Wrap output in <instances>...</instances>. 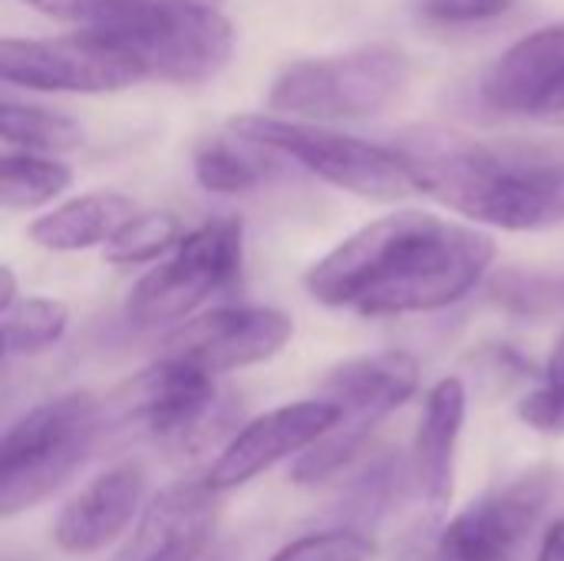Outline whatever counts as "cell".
Segmentation results:
<instances>
[{"instance_id":"7c38bea8","label":"cell","mask_w":564,"mask_h":561,"mask_svg":"<svg viewBox=\"0 0 564 561\" xmlns=\"http://www.w3.org/2000/svg\"><path fill=\"white\" fill-rule=\"evenodd\" d=\"M218 526V493L208 479H178L159 489L109 561H198Z\"/></svg>"},{"instance_id":"836d02e7","label":"cell","mask_w":564,"mask_h":561,"mask_svg":"<svg viewBox=\"0 0 564 561\" xmlns=\"http://www.w3.org/2000/svg\"><path fill=\"white\" fill-rule=\"evenodd\" d=\"M542 122H552V126H564V93L552 103V109L545 112V119Z\"/></svg>"},{"instance_id":"d6a6232c","label":"cell","mask_w":564,"mask_h":561,"mask_svg":"<svg viewBox=\"0 0 564 561\" xmlns=\"http://www.w3.org/2000/svg\"><path fill=\"white\" fill-rule=\"evenodd\" d=\"M17 301H20V294H17L13 268H10V265H0V311H10Z\"/></svg>"},{"instance_id":"8fae6325","label":"cell","mask_w":564,"mask_h":561,"mask_svg":"<svg viewBox=\"0 0 564 561\" xmlns=\"http://www.w3.org/2000/svg\"><path fill=\"white\" fill-rule=\"evenodd\" d=\"M337 417H340V410L327 397L288 403V407L254 417L218 453V460L212 463V470L205 476L208 486L215 493H228V489H238V486L258 479L271 466L311 450L337 423Z\"/></svg>"},{"instance_id":"f1b7e54d","label":"cell","mask_w":564,"mask_h":561,"mask_svg":"<svg viewBox=\"0 0 564 561\" xmlns=\"http://www.w3.org/2000/svg\"><path fill=\"white\" fill-rule=\"evenodd\" d=\"M393 561H443L440 555V529L436 526H420L406 532L393 552Z\"/></svg>"},{"instance_id":"277c9868","label":"cell","mask_w":564,"mask_h":561,"mask_svg":"<svg viewBox=\"0 0 564 561\" xmlns=\"http://www.w3.org/2000/svg\"><path fill=\"white\" fill-rule=\"evenodd\" d=\"M410 60L397 46H357L284 66L271 89V116L297 122H357L383 112L406 86Z\"/></svg>"},{"instance_id":"e0dca14e","label":"cell","mask_w":564,"mask_h":561,"mask_svg":"<svg viewBox=\"0 0 564 561\" xmlns=\"http://www.w3.org/2000/svg\"><path fill=\"white\" fill-rule=\"evenodd\" d=\"M466 384L459 377H443L430 387L416 443H413V479L433 519H440L456 489V450L466 423Z\"/></svg>"},{"instance_id":"cb8c5ba5","label":"cell","mask_w":564,"mask_h":561,"mask_svg":"<svg viewBox=\"0 0 564 561\" xmlns=\"http://www.w3.org/2000/svg\"><path fill=\"white\" fill-rule=\"evenodd\" d=\"M403 466H400V460H393V456H380V460H373L367 470H364V476H357V483H354V489H350V499H347V516L350 519H357L360 526H367V522H377L383 513H390L393 509V503L403 496Z\"/></svg>"},{"instance_id":"52a82bcc","label":"cell","mask_w":564,"mask_h":561,"mask_svg":"<svg viewBox=\"0 0 564 561\" xmlns=\"http://www.w3.org/2000/svg\"><path fill=\"white\" fill-rule=\"evenodd\" d=\"M324 387L340 417L311 450L294 460L291 483L297 486H317L347 470L364 453L373 430L416 393L420 360L406 350L357 357L330 370Z\"/></svg>"},{"instance_id":"5bb4252c","label":"cell","mask_w":564,"mask_h":561,"mask_svg":"<svg viewBox=\"0 0 564 561\" xmlns=\"http://www.w3.org/2000/svg\"><path fill=\"white\" fill-rule=\"evenodd\" d=\"M564 93V20L512 43L482 76L479 96L502 116L545 119Z\"/></svg>"},{"instance_id":"f546056e","label":"cell","mask_w":564,"mask_h":561,"mask_svg":"<svg viewBox=\"0 0 564 561\" xmlns=\"http://www.w3.org/2000/svg\"><path fill=\"white\" fill-rule=\"evenodd\" d=\"M155 3H178V0H83V20L79 26L86 23H96V20H106V17H116V13H126V10H139V7H155ZM188 3H221V0H188Z\"/></svg>"},{"instance_id":"30bf717a","label":"cell","mask_w":564,"mask_h":561,"mask_svg":"<svg viewBox=\"0 0 564 561\" xmlns=\"http://www.w3.org/2000/svg\"><path fill=\"white\" fill-rule=\"evenodd\" d=\"M294 337V321L278 308H215L162 341L169 360H182L208 377L271 360Z\"/></svg>"},{"instance_id":"4316f807","label":"cell","mask_w":564,"mask_h":561,"mask_svg":"<svg viewBox=\"0 0 564 561\" xmlns=\"http://www.w3.org/2000/svg\"><path fill=\"white\" fill-rule=\"evenodd\" d=\"M519 420L545 436H564V331L549 357L545 380L519 403Z\"/></svg>"},{"instance_id":"ac0fdd59","label":"cell","mask_w":564,"mask_h":561,"mask_svg":"<svg viewBox=\"0 0 564 561\" xmlns=\"http://www.w3.org/2000/svg\"><path fill=\"white\" fill-rule=\"evenodd\" d=\"M135 215V202L122 192H86L30 222V241L59 255L106 248Z\"/></svg>"},{"instance_id":"8992f818","label":"cell","mask_w":564,"mask_h":561,"mask_svg":"<svg viewBox=\"0 0 564 561\" xmlns=\"http://www.w3.org/2000/svg\"><path fill=\"white\" fill-rule=\"evenodd\" d=\"M231 132L297 162L311 175L350 195L370 202H403L410 195H420V182L406 152L367 142L360 136L264 112L235 116Z\"/></svg>"},{"instance_id":"44dd1931","label":"cell","mask_w":564,"mask_h":561,"mask_svg":"<svg viewBox=\"0 0 564 561\" xmlns=\"http://www.w3.org/2000/svg\"><path fill=\"white\" fill-rule=\"evenodd\" d=\"M0 136L7 152H33V155H59L83 145V129L53 109L3 99L0 106Z\"/></svg>"},{"instance_id":"7402d4cb","label":"cell","mask_w":564,"mask_h":561,"mask_svg":"<svg viewBox=\"0 0 564 561\" xmlns=\"http://www.w3.org/2000/svg\"><path fill=\"white\" fill-rule=\"evenodd\" d=\"M69 327V308L56 298H20L0 311L3 357H26L53 347Z\"/></svg>"},{"instance_id":"d4e9b609","label":"cell","mask_w":564,"mask_h":561,"mask_svg":"<svg viewBox=\"0 0 564 561\" xmlns=\"http://www.w3.org/2000/svg\"><path fill=\"white\" fill-rule=\"evenodd\" d=\"M373 555H377V542L367 532L337 526L324 532H307L264 561H370Z\"/></svg>"},{"instance_id":"4dcf8cb0","label":"cell","mask_w":564,"mask_h":561,"mask_svg":"<svg viewBox=\"0 0 564 561\" xmlns=\"http://www.w3.org/2000/svg\"><path fill=\"white\" fill-rule=\"evenodd\" d=\"M26 7L53 17V20H83V0H23Z\"/></svg>"},{"instance_id":"7a4b0ae2","label":"cell","mask_w":564,"mask_h":561,"mask_svg":"<svg viewBox=\"0 0 564 561\" xmlns=\"http://www.w3.org/2000/svg\"><path fill=\"white\" fill-rule=\"evenodd\" d=\"M420 192L440 205L502 231L564 225V162L509 159L476 142L406 152Z\"/></svg>"},{"instance_id":"3957f363","label":"cell","mask_w":564,"mask_h":561,"mask_svg":"<svg viewBox=\"0 0 564 561\" xmlns=\"http://www.w3.org/2000/svg\"><path fill=\"white\" fill-rule=\"evenodd\" d=\"M129 56L142 79L198 86L235 56V26L215 3H155L79 26Z\"/></svg>"},{"instance_id":"5b68a950","label":"cell","mask_w":564,"mask_h":561,"mask_svg":"<svg viewBox=\"0 0 564 561\" xmlns=\"http://www.w3.org/2000/svg\"><path fill=\"white\" fill-rule=\"evenodd\" d=\"M102 410L89 393H63L26 410L0 440V519L53 496L89 456Z\"/></svg>"},{"instance_id":"2e32d148","label":"cell","mask_w":564,"mask_h":561,"mask_svg":"<svg viewBox=\"0 0 564 561\" xmlns=\"http://www.w3.org/2000/svg\"><path fill=\"white\" fill-rule=\"evenodd\" d=\"M145 473L139 463L126 460L89 479L59 513L53 526V542L66 555H93L112 546L135 516H142Z\"/></svg>"},{"instance_id":"ffe728a7","label":"cell","mask_w":564,"mask_h":561,"mask_svg":"<svg viewBox=\"0 0 564 561\" xmlns=\"http://www.w3.org/2000/svg\"><path fill=\"white\" fill-rule=\"evenodd\" d=\"M73 185V169L53 155L3 152L0 159V205L7 212H36Z\"/></svg>"},{"instance_id":"9c48e42d","label":"cell","mask_w":564,"mask_h":561,"mask_svg":"<svg viewBox=\"0 0 564 561\" xmlns=\"http://www.w3.org/2000/svg\"><path fill=\"white\" fill-rule=\"evenodd\" d=\"M0 76L10 86L36 93H119L142 83L139 66L119 50L76 30L63 40H3Z\"/></svg>"},{"instance_id":"1f68e13d","label":"cell","mask_w":564,"mask_h":561,"mask_svg":"<svg viewBox=\"0 0 564 561\" xmlns=\"http://www.w3.org/2000/svg\"><path fill=\"white\" fill-rule=\"evenodd\" d=\"M539 561H564V519L545 532L542 549H539Z\"/></svg>"},{"instance_id":"6da1fadb","label":"cell","mask_w":564,"mask_h":561,"mask_svg":"<svg viewBox=\"0 0 564 561\" xmlns=\"http://www.w3.org/2000/svg\"><path fill=\"white\" fill-rule=\"evenodd\" d=\"M492 261V235L406 208L347 235L311 265L304 284L327 308H347L364 317H403L463 301Z\"/></svg>"},{"instance_id":"484cf974","label":"cell","mask_w":564,"mask_h":561,"mask_svg":"<svg viewBox=\"0 0 564 561\" xmlns=\"http://www.w3.org/2000/svg\"><path fill=\"white\" fill-rule=\"evenodd\" d=\"M492 294L516 314L525 317H545L564 311V274H522V271H506L492 281Z\"/></svg>"},{"instance_id":"603a6c76","label":"cell","mask_w":564,"mask_h":561,"mask_svg":"<svg viewBox=\"0 0 564 561\" xmlns=\"http://www.w3.org/2000/svg\"><path fill=\"white\" fill-rule=\"evenodd\" d=\"M182 241V222L172 212H139L106 248L102 258L116 268L152 265L162 255H172Z\"/></svg>"},{"instance_id":"ba28073f","label":"cell","mask_w":564,"mask_h":561,"mask_svg":"<svg viewBox=\"0 0 564 561\" xmlns=\"http://www.w3.org/2000/svg\"><path fill=\"white\" fill-rule=\"evenodd\" d=\"M245 225L241 218H215L182 235L175 251L142 274L129 294L126 314L135 327H159L188 317L208 298L241 281Z\"/></svg>"},{"instance_id":"83f0119b","label":"cell","mask_w":564,"mask_h":561,"mask_svg":"<svg viewBox=\"0 0 564 561\" xmlns=\"http://www.w3.org/2000/svg\"><path fill=\"white\" fill-rule=\"evenodd\" d=\"M516 0H416L420 13L430 23L463 26V23H486L512 10Z\"/></svg>"},{"instance_id":"d6986e66","label":"cell","mask_w":564,"mask_h":561,"mask_svg":"<svg viewBox=\"0 0 564 561\" xmlns=\"http://www.w3.org/2000/svg\"><path fill=\"white\" fill-rule=\"evenodd\" d=\"M271 149L245 139V136H221V139H208L195 149V179L205 192L215 195H241L258 188L268 172H271Z\"/></svg>"},{"instance_id":"4fadbf2b","label":"cell","mask_w":564,"mask_h":561,"mask_svg":"<svg viewBox=\"0 0 564 561\" xmlns=\"http://www.w3.org/2000/svg\"><path fill=\"white\" fill-rule=\"evenodd\" d=\"M545 499L549 483L525 476L506 493L466 506L440 529V555L443 561H516Z\"/></svg>"},{"instance_id":"9a60e30c","label":"cell","mask_w":564,"mask_h":561,"mask_svg":"<svg viewBox=\"0 0 564 561\" xmlns=\"http://www.w3.org/2000/svg\"><path fill=\"white\" fill-rule=\"evenodd\" d=\"M215 377L182 360L159 357L129 384V417L155 440L188 443L192 436H205L208 420H215Z\"/></svg>"}]
</instances>
